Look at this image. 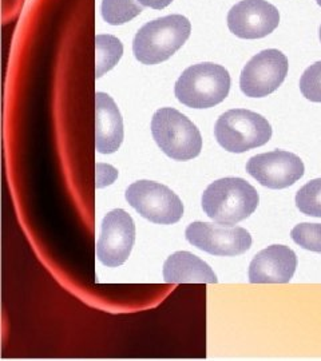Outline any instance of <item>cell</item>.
Here are the masks:
<instances>
[{
	"instance_id": "obj_16",
	"label": "cell",
	"mask_w": 321,
	"mask_h": 361,
	"mask_svg": "<svg viewBox=\"0 0 321 361\" xmlns=\"http://www.w3.org/2000/svg\"><path fill=\"white\" fill-rule=\"evenodd\" d=\"M97 43V78L114 68L123 54V46L119 39L113 35H98Z\"/></svg>"
},
{
	"instance_id": "obj_20",
	"label": "cell",
	"mask_w": 321,
	"mask_h": 361,
	"mask_svg": "<svg viewBox=\"0 0 321 361\" xmlns=\"http://www.w3.org/2000/svg\"><path fill=\"white\" fill-rule=\"evenodd\" d=\"M143 7H150L155 10H162L171 4L173 0H138Z\"/></svg>"
},
{
	"instance_id": "obj_3",
	"label": "cell",
	"mask_w": 321,
	"mask_h": 361,
	"mask_svg": "<svg viewBox=\"0 0 321 361\" xmlns=\"http://www.w3.org/2000/svg\"><path fill=\"white\" fill-rule=\"evenodd\" d=\"M231 90V75L222 66L200 63L188 67L174 86L181 104L193 109H210L225 101Z\"/></svg>"
},
{
	"instance_id": "obj_1",
	"label": "cell",
	"mask_w": 321,
	"mask_h": 361,
	"mask_svg": "<svg viewBox=\"0 0 321 361\" xmlns=\"http://www.w3.org/2000/svg\"><path fill=\"white\" fill-rule=\"evenodd\" d=\"M192 25L182 15L158 18L142 26L133 42V52L143 65H158L171 58L190 37Z\"/></svg>"
},
{
	"instance_id": "obj_12",
	"label": "cell",
	"mask_w": 321,
	"mask_h": 361,
	"mask_svg": "<svg viewBox=\"0 0 321 361\" xmlns=\"http://www.w3.org/2000/svg\"><path fill=\"white\" fill-rule=\"evenodd\" d=\"M297 268L295 252L285 245H272L258 252L249 265L252 284H286Z\"/></svg>"
},
{
	"instance_id": "obj_9",
	"label": "cell",
	"mask_w": 321,
	"mask_h": 361,
	"mask_svg": "<svg viewBox=\"0 0 321 361\" xmlns=\"http://www.w3.org/2000/svg\"><path fill=\"white\" fill-rule=\"evenodd\" d=\"M288 68V58L283 52L276 49L258 52L243 68L241 91L250 98L267 97L283 85Z\"/></svg>"
},
{
	"instance_id": "obj_5",
	"label": "cell",
	"mask_w": 321,
	"mask_h": 361,
	"mask_svg": "<svg viewBox=\"0 0 321 361\" xmlns=\"http://www.w3.org/2000/svg\"><path fill=\"white\" fill-rule=\"evenodd\" d=\"M214 135L219 146L226 152L241 154L269 142L272 126L264 116L255 111L233 109L217 119Z\"/></svg>"
},
{
	"instance_id": "obj_17",
	"label": "cell",
	"mask_w": 321,
	"mask_h": 361,
	"mask_svg": "<svg viewBox=\"0 0 321 361\" xmlns=\"http://www.w3.org/2000/svg\"><path fill=\"white\" fill-rule=\"evenodd\" d=\"M296 207L305 216L321 219V178L310 180L297 192Z\"/></svg>"
},
{
	"instance_id": "obj_6",
	"label": "cell",
	"mask_w": 321,
	"mask_h": 361,
	"mask_svg": "<svg viewBox=\"0 0 321 361\" xmlns=\"http://www.w3.org/2000/svg\"><path fill=\"white\" fill-rule=\"evenodd\" d=\"M128 205L153 224L173 225L183 216L180 197L165 185L153 180H137L126 189Z\"/></svg>"
},
{
	"instance_id": "obj_19",
	"label": "cell",
	"mask_w": 321,
	"mask_h": 361,
	"mask_svg": "<svg viewBox=\"0 0 321 361\" xmlns=\"http://www.w3.org/2000/svg\"><path fill=\"white\" fill-rule=\"evenodd\" d=\"M300 91L310 101L321 104V62L309 66L300 78Z\"/></svg>"
},
{
	"instance_id": "obj_7",
	"label": "cell",
	"mask_w": 321,
	"mask_h": 361,
	"mask_svg": "<svg viewBox=\"0 0 321 361\" xmlns=\"http://www.w3.org/2000/svg\"><path fill=\"white\" fill-rule=\"evenodd\" d=\"M185 237L197 249L219 257L241 256L252 246V235L246 229L219 222L195 221L186 228Z\"/></svg>"
},
{
	"instance_id": "obj_10",
	"label": "cell",
	"mask_w": 321,
	"mask_h": 361,
	"mask_svg": "<svg viewBox=\"0 0 321 361\" xmlns=\"http://www.w3.org/2000/svg\"><path fill=\"white\" fill-rule=\"evenodd\" d=\"M246 171L262 186L279 190L292 186L304 176V164L300 157L285 152L273 150L252 157L246 164Z\"/></svg>"
},
{
	"instance_id": "obj_22",
	"label": "cell",
	"mask_w": 321,
	"mask_h": 361,
	"mask_svg": "<svg viewBox=\"0 0 321 361\" xmlns=\"http://www.w3.org/2000/svg\"><path fill=\"white\" fill-rule=\"evenodd\" d=\"M319 37H320V42H321V26H320V32H319Z\"/></svg>"
},
{
	"instance_id": "obj_2",
	"label": "cell",
	"mask_w": 321,
	"mask_h": 361,
	"mask_svg": "<svg viewBox=\"0 0 321 361\" xmlns=\"http://www.w3.org/2000/svg\"><path fill=\"white\" fill-rule=\"evenodd\" d=\"M260 202L256 189L243 178H221L202 194L206 216L219 224L236 225L250 217Z\"/></svg>"
},
{
	"instance_id": "obj_14",
	"label": "cell",
	"mask_w": 321,
	"mask_h": 361,
	"mask_svg": "<svg viewBox=\"0 0 321 361\" xmlns=\"http://www.w3.org/2000/svg\"><path fill=\"white\" fill-rule=\"evenodd\" d=\"M167 284H217V276L201 258L190 252H176L164 264Z\"/></svg>"
},
{
	"instance_id": "obj_18",
	"label": "cell",
	"mask_w": 321,
	"mask_h": 361,
	"mask_svg": "<svg viewBox=\"0 0 321 361\" xmlns=\"http://www.w3.org/2000/svg\"><path fill=\"white\" fill-rule=\"evenodd\" d=\"M296 244L305 250L321 253V224H300L291 232Z\"/></svg>"
},
{
	"instance_id": "obj_13",
	"label": "cell",
	"mask_w": 321,
	"mask_h": 361,
	"mask_svg": "<svg viewBox=\"0 0 321 361\" xmlns=\"http://www.w3.org/2000/svg\"><path fill=\"white\" fill-rule=\"evenodd\" d=\"M95 147L101 154H113L123 141V121L114 99L106 92L95 94Z\"/></svg>"
},
{
	"instance_id": "obj_4",
	"label": "cell",
	"mask_w": 321,
	"mask_h": 361,
	"mask_svg": "<svg viewBox=\"0 0 321 361\" xmlns=\"http://www.w3.org/2000/svg\"><path fill=\"white\" fill-rule=\"evenodd\" d=\"M155 143L174 161H189L202 149L201 133L188 116L171 107L157 110L152 119Z\"/></svg>"
},
{
	"instance_id": "obj_21",
	"label": "cell",
	"mask_w": 321,
	"mask_h": 361,
	"mask_svg": "<svg viewBox=\"0 0 321 361\" xmlns=\"http://www.w3.org/2000/svg\"><path fill=\"white\" fill-rule=\"evenodd\" d=\"M316 1H317V4L321 7V0H316Z\"/></svg>"
},
{
	"instance_id": "obj_8",
	"label": "cell",
	"mask_w": 321,
	"mask_h": 361,
	"mask_svg": "<svg viewBox=\"0 0 321 361\" xmlns=\"http://www.w3.org/2000/svg\"><path fill=\"white\" fill-rule=\"evenodd\" d=\"M135 243V224L123 209L109 212L102 221L97 243L98 261L107 268L121 267L128 261Z\"/></svg>"
},
{
	"instance_id": "obj_15",
	"label": "cell",
	"mask_w": 321,
	"mask_h": 361,
	"mask_svg": "<svg viewBox=\"0 0 321 361\" xmlns=\"http://www.w3.org/2000/svg\"><path fill=\"white\" fill-rule=\"evenodd\" d=\"M143 11L138 0H102L101 13L103 20L111 26H121Z\"/></svg>"
},
{
	"instance_id": "obj_11",
	"label": "cell",
	"mask_w": 321,
	"mask_h": 361,
	"mask_svg": "<svg viewBox=\"0 0 321 361\" xmlns=\"http://www.w3.org/2000/svg\"><path fill=\"white\" fill-rule=\"evenodd\" d=\"M280 23L279 10L265 0H243L228 13V27L241 39H261L272 34Z\"/></svg>"
}]
</instances>
